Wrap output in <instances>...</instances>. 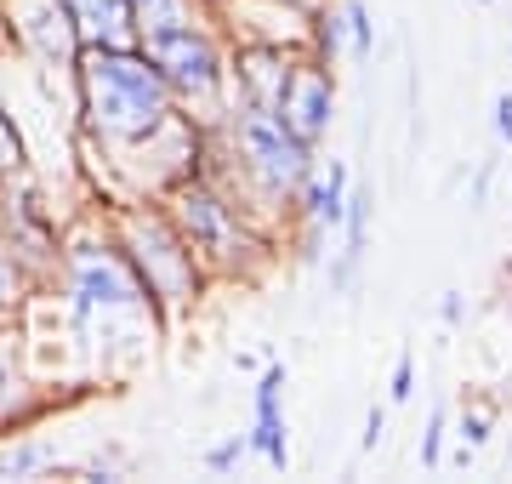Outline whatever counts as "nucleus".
<instances>
[{"instance_id": "f257e3e1", "label": "nucleus", "mask_w": 512, "mask_h": 484, "mask_svg": "<svg viewBox=\"0 0 512 484\" xmlns=\"http://www.w3.org/2000/svg\"><path fill=\"white\" fill-rule=\"evenodd\" d=\"M74 86H80V131L120 166L160 154L165 143L200 137L143 46H80Z\"/></svg>"}, {"instance_id": "cd10ccee", "label": "nucleus", "mask_w": 512, "mask_h": 484, "mask_svg": "<svg viewBox=\"0 0 512 484\" xmlns=\"http://www.w3.org/2000/svg\"><path fill=\"white\" fill-rule=\"evenodd\" d=\"M285 6H296V12H313V6H325V0H285Z\"/></svg>"}, {"instance_id": "2eb2a0df", "label": "nucleus", "mask_w": 512, "mask_h": 484, "mask_svg": "<svg viewBox=\"0 0 512 484\" xmlns=\"http://www.w3.org/2000/svg\"><path fill=\"white\" fill-rule=\"evenodd\" d=\"M342 23H348L353 63H370V52H376V18H370V6L365 0H342Z\"/></svg>"}, {"instance_id": "c85d7f7f", "label": "nucleus", "mask_w": 512, "mask_h": 484, "mask_svg": "<svg viewBox=\"0 0 512 484\" xmlns=\"http://www.w3.org/2000/svg\"><path fill=\"white\" fill-rule=\"evenodd\" d=\"M478 6H495V0H478Z\"/></svg>"}, {"instance_id": "9d476101", "label": "nucleus", "mask_w": 512, "mask_h": 484, "mask_svg": "<svg viewBox=\"0 0 512 484\" xmlns=\"http://www.w3.org/2000/svg\"><path fill=\"white\" fill-rule=\"evenodd\" d=\"M18 40L46 63V69H74V57H80L74 18L57 0H23L18 6Z\"/></svg>"}, {"instance_id": "aec40b11", "label": "nucleus", "mask_w": 512, "mask_h": 484, "mask_svg": "<svg viewBox=\"0 0 512 484\" xmlns=\"http://www.w3.org/2000/svg\"><path fill=\"white\" fill-rule=\"evenodd\" d=\"M444 439H450V410H433V416H427V433H421V467H427V473L444 467Z\"/></svg>"}, {"instance_id": "7ed1b4c3", "label": "nucleus", "mask_w": 512, "mask_h": 484, "mask_svg": "<svg viewBox=\"0 0 512 484\" xmlns=\"http://www.w3.org/2000/svg\"><path fill=\"white\" fill-rule=\"evenodd\" d=\"M165 217L177 223L194 257L205 262V274H251V262L268 257V240L256 234L251 205H239L228 183H217L211 171H188L160 194Z\"/></svg>"}, {"instance_id": "6e6552de", "label": "nucleus", "mask_w": 512, "mask_h": 484, "mask_svg": "<svg viewBox=\"0 0 512 484\" xmlns=\"http://www.w3.org/2000/svg\"><path fill=\"white\" fill-rule=\"evenodd\" d=\"M296 46H274V40H234L228 46V97L245 109H279L285 80H291Z\"/></svg>"}, {"instance_id": "1a4fd4ad", "label": "nucleus", "mask_w": 512, "mask_h": 484, "mask_svg": "<svg viewBox=\"0 0 512 484\" xmlns=\"http://www.w3.org/2000/svg\"><path fill=\"white\" fill-rule=\"evenodd\" d=\"M285 365L268 359V365H256V410H251V433H245V450L262 456V462L285 473L291 467V439H285Z\"/></svg>"}, {"instance_id": "f03ea898", "label": "nucleus", "mask_w": 512, "mask_h": 484, "mask_svg": "<svg viewBox=\"0 0 512 484\" xmlns=\"http://www.w3.org/2000/svg\"><path fill=\"white\" fill-rule=\"evenodd\" d=\"M63 314H69V331L80 348L126 342L131 354H143L148 336L165 331L160 308L148 302L143 280H137V268L114 234L80 240L63 251Z\"/></svg>"}, {"instance_id": "4be33fe9", "label": "nucleus", "mask_w": 512, "mask_h": 484, "mask_svg": "<svg viewBox=\"0 0 512 484\" xmlns=\"http://www.w3.org/2000/svg\"><path fill=\"white\" fill-rule=\"evenodd\" d=\"M18 291H23V268H18V257L6 251V240H0V308H12Z\"/></svg>"}, {"instance_id": "a878e982", "label": "nucleus", "mask_w": 512, "mask_h": 484, "mask_svg": "<svg viewBox=\"0 0 512 484\" xmlns=\"http://www.w3.org/2000/svg\"><path fill=\"white\" fill-rule=\"evenodd\" d=\"M461 319H467V297H461V291H439V325L456 331Z\"/></svg>"}, {"instance_id": "f8f14e48", "label": "nucleus", "mask_w": 512, "mask_h": 484, "mask_svg": "<svg viewBox=\"0 0 512 484\" xmlns=\"http://www.w3.org/2000/svg\"><path fill=\"white\" fill-rule=\"evenodd\" d=\"M74 18L80 46H137V23H131V0H57Z\"/></svg>"}, {"instance_id": "393cba45", "label": "nucleus", "mask_w": 512, "mask_h": 484, "mask_svg": "<svg viewBox=\"0 0 512 484\" xmlns=\"http://www.w3.org/2000/svg\"><path fill=\"white\" fill-rule=\"evenodd\" d=\"M490 183H495V166H490V160H478L473 188H467V205H473V211H484V205H490Z\"/></svg>"}, {"instance_id": "4468645a", "label": "nucleus", "mask_w": 512, "mask_h": 484, "mask_svg": "<svg viewBox=\"0 0 512 484\" xmlns=\"http://www.w3.org/2000/svg\"><path fill=\"white\" fill-rule=\"evenodd\" d=\"M200 6L205 0H131V23H137V35H154V29L200 18Z\"/></svg>"}, {"instance_id": "20e7f679", "label": "nucleus", "mask_w": 512, "mask_h": 484, "mask_svg": "<svg viewBox=\"0 0 512 484\" xmlns=\"http://www.w3.org/2000/svg\"><path fill=\"white\" fill-rule=\"evenodd\" d=\"M114 240H120V251L131 257V268H137V280H143L148 302L160 308V319L171 325V319L183 314V308H194L205 291V262L194 257V245L177 234V223L165 217L160 200H126L120 211H114Z\"/></svg>"}, {"instance_id": "0eeeda50", "label": "nucleus", "mask_w": 512, "mask_h": 484, "mask_svg": "<svg viewBox=\"0 0 512 484\" xmlns=\"http://www.w3.org/2000/svg\"><path fill=\"white\" fill-rule=\"evenodd\" d=\"M274 114L308 143V149H319V143L330 137V126H336V69H330L325 57L296 52L291 80H285V97H279Z\"/></svg>"}, {"instance_id": "6ab92c4d", "label": "nucleus", "mask_w": 512, "mask_h": 484, "mask_svg": "<svg viewBox=\"0 0 512 484\" xmlns=\"http://www.w3.org/2000/svg\"><path fill=\"white\" fill-rule=\"evenodd\" d=\"M245 456H251V450H245V433H228V439H217V445L200 456V467H205V473H217V479H228Z\"/></svg>"}, {"instance_id": "412c9836", "label": "nucleus", "mask_w": 512, "mask_h": 484, "mask_svg": "<svg viewBox=\"0 0 512 484\" xmlns=\"http://www.w3.org/2000/svg\"><path fill=\"white\" fill-rule=\"evenodd\" d=\"M410 393H416V354H399V359H393V376H387V399L404 405Z\"/></svg>"}, {"instance_id": "423d86ee", "label": "nucleus", "mask_w": 512, "mask_h": 484, "mask_svg": "<svg viewBox=\"0 0 512 484\" xmlns=\"http://www.w3.org/2000/svg\"><path fill=\"white\" fill-rule=\"evenodd\" d=\"M217 143H222V160L239 171V183L274 205L296 200V188L319 171V149H308L274 109L234 103L228 120L217 126Z\"/></svg>"}, {"instance_id": "b1692460", "label": "nucleus", "mask_w": 512, "mask_h": 484, "mask_svg": "<svg viewBox=\"0 0 512 484\" xmlns=\"http://www.w3.org/2000/svg\"><path fill=\"white\" fill-rule=\"evenodd\" d=\"M387 439V405H370L365 410V433H359V450H376Z\"/></svg>"}, {"instance_id": "f3484780", "label": "nucleus", "mask_w": 512, "mask_h": 484, "mask_svg": "<svg viewBox=\"0 0 512 484\" xmlns=\"http://www.w3.org/2000/svg\"><path fill=\"white\" fill-rule=\"evenodd\" d=\"M52 462H57L52 445H12L0 456V479H29V473H40V467H52Z\"/></svg>"}, {"instance_id": "a211bd4d", "label": "nucleus", "mask_w": 512, "mask_h": 484, "mask_svg": "<svg viewBox=\"0 0 512 484\" xmlns=\"http://www.w3.org/2000/svg\"><path fill=\"white\" fill-rule=\"evenodd\" d=\"M490 433H495V410L490 405H461L456 410V439L467 450H484L490 445Z\"/></svg>"}, {"instance_id": "39448f33", "label": "nucleus", "mask_w": 512, "mask_h": 484, "mask_svg": "<svg viewBox=\"0 0 512 484\" xmlns=\"http://www.w3.org/2000/svg\"><path fill=\"white\" fill-rule=\"evenodd\" d=\"M137 46H143V57L160 69L165 86H171L177 109L200 131H217L228 120V109H234V97H228V40L205 18L137 35Z\"/></svg>"}, {"instance_id": "ddd939ff", "label": "nucleus", "mask_w": 512, "mask_h": 484, "mask_svg": "<svg viewBox=\"0 0 512 484\" xmlns=\"http://www.w3.org/2000/svg\"><path fill=\"white\" fill-rule=\"evenodd\" d=\"M342 46H348V23H342V6H336V0L313 6V12H308V52H313V57H325L330 69H336Z\"/></svg>"}, {"instance_id": "5701e85b", "label": "nucleus", "mask_w": 512, "mask_h": 484, "mask_svg": "<svg viewBox=\"0 0 512 484\" xmlns=\"http://www.w3.org/2000/svg\"><path fill=\"white\" fill-rule=\"evenodd\" d=\"M18 399H23V376H18V365H12V354L0 348V410L18 405Z\"/></svg>"}, {"instance_id": "9b49d317", "label": "nucleus", "mask_w": 512, "mask_h": 484, "mask_svg": "<svg viewBox=\"0 0 512 484\" xmlns=\"http://www.w3.org/2000/svg\"><path fill=\"white\" fill-rule=\"evenodd\" d=\"M348 160H330V171H313L308 183L296 188V211H302V228L308 234H336L342 228V205H348Z\"/></svg>"}, {"instance_id": "bb28decb", "label": "nucleus", "mask_w": 512, "mask_h": 484, "mask_svg": "<svg viewBox=\"0 0 512 484\" xmlns=\"http://www.w3.org/2000/svg\"><path fill=\"white\" fill-rule=\"evenodd\" d=\"M495 137L512 149V92H495Z\"/></svg>"}, {"instance_id": "dca6fc26", "label": "nucleus", "mask_w": 512, "mask_h": 484, "mask_svg": "<svg viewBox=\"0 0 512 484\" xmlns=\"http://www.w3.org/2000/svg\"><path fill=\"white\" fill-rule=\"evenodd\" d=\"M23 166H29V143H23L18 120H12L6 97H0V177H18Z\"/></svg>"}]
</instances>
